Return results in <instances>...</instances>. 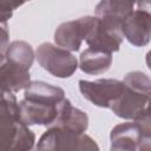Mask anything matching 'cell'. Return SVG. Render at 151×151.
<instances>
[{"label": "cell", "mask_w": 151, "mask_h": 151, "mask_svg": "<svg viewBox=\"0 0 151 151\" xmlns=\"http://www.w3.org/2000/svg\"><path fill=\"white\" fill-rule=\"evenodd\" d=\"M122 21L114 17H97L96 24L85 40L87 46L109 53L118 52L124 40Z\"/></svg>", "instance_id": "obj_5"}, {"label": "cell", "mask_w": 151, "mask_h": 151, "mask_svg": "<svg viewBox=\"0 0 151 151\" xmlns=\"http://www.w3.org/2000/svg\"><path fill=\"white\" fill-rule=\"evenodd\" d=\"M79 91L81 96L93 105L103 109H110L112 103L124 90L123 80L113 78L90 80H79Z\"/></svg>", "instance_id": "obj_6"}, {"label": "cell", "mask_w": 151, "mask_h": 151, "mask_svg": "<svg viewBox=\"0 0 151 151\" xmlns=\"http://www.w3.org/2000/svg\"><path fill=\"white\" fill-rule=\"evenodd\" d=\"M110 149L112 151H139L151 147L150 113L140 119L116 125L110 133Z\"/></svg>", "instance_id": "obj_1"}, {"label": "cell", "mask_w": 151, "mask_h": 151, "mask_svg": "<svg viewBox=\"0 0 151 151\" xmlns=\"http://www.w3.org/2000/svg\"><path fill=\"white\" fill-rule=\"evenodd\" d=\"M59 103L45 104V103L33 101L24 98L19 103L20 119L27 126H32V125L50 126L57 118Z\"/></svg>", "instance_id": "obj_10"}, {"label": "cell", "mask_w": 151, "mask_h": 151, "mask_svg": "<svg viewBox=\"0 0 151 151\" xmlns=\"http://www.w3.org/2000/svg\"><path fill=\"white\" fill-rule=\"evenodd\" d=\"M34 143L35 134L20 119L19 112L0 111V151H28Z\"/></svg>", "instance_id": "obj_2"}, {"label": "cell", "mask_w": 151, "mask_h": 151, "mask_svg": "<svg viewBox=\"0 0 151 151\" xmlns=\"http://www.w3.org/2000/svg\"><path fill=\"white\" fill-rule=\"evenodd\" d=\"M5 57L9 61H13L29 70L35 58V53L33 51V47L28 42L24 40H14L8 44L5 51Z\"/></svg>", "instance_id": "obj_15"}, {"label": "cell", "mask_w": 151, "mask_h": 151, "mask_svg": "<svg viewBox=\"0 0 151 151\" xmlns=\"http://www.w3.org/2000/svg\"><path fill=\"white\" fill-rule=\"evenodd\" d=\"M38 150H99L98 144L85 132L79 133L68 129L48 126L37 144Z\"/></svg>", "instance_id": "obj_3"}, {"label": "cell", "mask_w": 151, "mask_h": 151, "mask_svg": "<svg viewBox=\"0 0 151 151\" xmlns=\"http://www.w3.org/2000/svg\"><path fill=\"white\" fill-rule=\"evenodd\" d=\"M6 60V57H5V53L4 52H0V65Z\"/></svg>", "instance_id": "obj_20"}, {"label": "cell", "mask_w": 151, "mask_h": 151, "mask_svg": "<svg viewBox=\"0 0 151 151\" xmlns=\"http://www.w3.org/2000/svg\"><path fill=\"white\" fill-rule=\"evenodd\" d=\"M137 0H101L94 8L96 17H114L124 19L133 11Z\"/></svg>", "instance_id": "obj_16"}, {"label": "cell", "mask_w": 151, "mask_h": 151, "mask_svg": "<svg viewBox=\"0 0 151 151\" xmlns=\"http://www.w3.org/2000/svg\"><path fill=\"white\" fill-rule=\"evenodd\" d=\"M50 126L64 127L83 133L88 127V116L80 109L74 107L67 98H64L59 103L57 118Z\"/></svg>", "instance_id": "obj_11"}, {"label": "cell", "mask_w": 151, "mask_h": 151, "mask_svg": "<svg viewBox=\"0 0 151 151\" xmlns=\"http://www.w3.org/2000/svg\"><path fill=\"white\" fill-rule=\"evenodd\" d=\"M123 83L126 87H130L132 90L147 93V94L151 93V81L149 76L144 72H140V71L129 72L125 74Z\"/></svg>", "instance_id": "obj_17"}, {"label": "cell", "mask_w": 151, "mask_h": 151, "mask_svg": "<svg viewBox=\"0 0 151 151\" xmlns=\"http://www.w3.org/2000/svg\"><path fill=\"white\" fill-rule=\"evenodd\" d=\"M35 58L45 71L57 78H70L78 68V60L72 52L51 42L40 44Z\"/></svg>", "instance_id": "obj_4"}, {"label": "cell", "mask_w": 151, "mask_h": 151, "mask_svg": "<svg viewBox=\"0 0 151 151\" xmlns=\"http://www.w3.org/2000/svg\"><path fill=\"white\" fill-rule=\"evenodd\" d=\"M150 94L143 93L124 85V90L120 96L112 103V112L123 119L136 120L149 113Z\"/></svg>", "instance_id": "obj_8"}, {"label": "cell", "mask_w": 151, "mask_h": 151, "mask_svg": "<svg viewBox=\"0 0 151 151\" xmlns=\"http://www.w3.org/2000/svg\"><path fill=\"white\" fill-rule=\"evenodd\" d=\"M24 98L45 104H58L65 98V91L52 84L41 80H31L25 88Z\"/></svg>", "instance_id": "obj_14"}, {"label": "cell", "mask_w": 151, "mask_h": 151, "mask_svg": "<svg viewBox=\"0 0 151 151\" xmlns=\"http://www.w3.org/2000/svg\"><path fill=\"white\" fill-rule=\"evenodd\" d=\"M112 53L88 47L81 52L78 67L86 74L97 76L109 71L112 65Z\"/></svg>", "instance_id": "obj_13"}, {"label": "cell", "mask_w": 151, "mask_h": 151, "mask_svg": "<svg viewBox=\"0 0 151 151\" xmlns=\"http://www.w3.org/2000/svg\"><path fill=\"white\" fill-rule=\"evenodd\" d=\"M9 44V31L7 22H0V52L6 51Z\"/></svg>", "instance_id": "obj_18"}, {"label": "cell", "mask_w": 151, "mask_h": 151, "mask_svg": "<svg viewBox=\"0 0 151 151\" xmlns=\"http://www.w3.org/2000/svg\"><path fill=\"white\" fill-rule=\"evenodd\" d=\"M124 38L136 46L143 47L150 42L151 38V14L146 9H133L122 21Z\"/></svg>", "instance_id": "obj_9"}, {"label": "cell", "mask_w": 151, "mask_h": 151, "mask_svg": "<svg viewBox=\"0 0 151 151\" xmlns=\"http://www.w3.org/2000/svg\"><path fill=\"white\" fill-rule=\"evenodd\" d=\"M31 83L29 70L6 59L0 65V87L13 93L25 90Z\"/></svg>", "instance_id": "obj_12"}, {"label": "cell", "mask_w": 151, "mask_h": 151, "mask_svg": "<svg viewBox=\"0 0 151 151\" xmlns=\"http://www.w3.org/2000/svg\"><path fill=\"white\" fill-rule=\"evenodd\" d=\"M96 20V15H85L60 24L54 32L55 45L70 52L79 51L83 41L86 40L88 33L94 26Z\"/></svg>", "instance_id": "obj_7"}, {"label": "cell", "mask_w": 151, "mask_h": 151, "mask_svg": "<svg viewBox=\"0 0 151 151\" xmlns=\"http://www.w3.org/2000/svg\"><path fill=\"white\" fill-rule=\"evenodd\" d=\"M27 1H29V0H0V7L2 9L13 12L14 9L19 8Z\"/></svg>", "instance_id": "obj_19"}]
</instances>
